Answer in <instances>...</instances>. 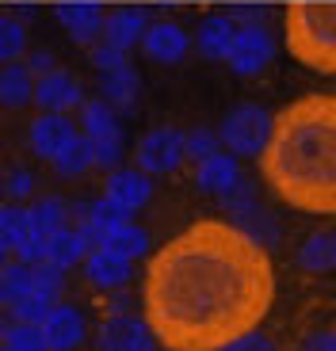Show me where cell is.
<instances>
[{
	"label": "cell",
	"instance_id": "obj_39",
	"mask_svg": "<svg viewBox=\"0 0 336 351\" xmlns=\"http://www.w3.org/2000/svg\"><path fill=\"white\" fill-rule=\"evenodd\" d=\"M8 252H12V248L4 245V241H0V267H4V263H8Z\"/></svg>",
	"mask_w": 336,
	"mask_h": 351
},
{
	"label": "cell",
	"instance_id": "obj_31",
	"mask_svg": "<svg viewBox=\"0 0 336 351\" xmlns=\"http://www.w3.org/2000/svg\"><path fill=\"white\" fill-rule=\"evenodd\" d=\"M0 343L8 351H50L46 348V336H43V325H8Z\"/></svg>",
	"mask_w": 336,
	"mask_h": 351
},
{
	"label": "cell",
	"instance_id": "obj_14",
	"mask_svg": "<svg viewBox=\"0 0 336 351\" xmlns=\"http://www.w3.org/2000/svg\"><path fill=\"white\" fill-rule=\"evenodd\" d=\"M142 50L157 65H176V62H184V53H187V35L176 23H153V27H145V35H142Z\"/></svg>",
	"mask_w": 336,
	"mask_h": 351
},
{
	"label": "cell",
	"instance_id": "obj_22",
	"mask_svg": "<svg viewBox=\"0 0 336 351\" xmlns=\"http://www.w3.org/2000/svg\"><path fill=\"white\" fill-rule=\"evenodd\" d=\"M145 245H149V233L142 226H134V221H119L115 229H107V241H104L107 252L123 256V260H138L145 252Z\"/></svg>",
	"mask_w": 336,
	"mask_h": 351
},
{
	"label": "cell",
	"instance_id": "obj_8",
	"mask_svg": "<svg viewBox=\"0 0 336 351\" xmlns=\"http://www.w3.org/2000/svg\"><path fill=\"white\" fill-rule=\"evenodd\" d=\"M27 141H31V153L43 160H53L58 153H65L77 141V126H73L69 114H58V111H43L31 123V134H27Z\"/></svg>",
	"mask_w": 336,
	"mask_h": 351
},
{
	"label": "cell",
	"instance_id": "obj_25",
	"mask_svg": "<svg viewBox=\"0 0 336 351\" xmlns=\"http://www.w3.org/2000/svg\"><path fill=\"white\" fill-rule=\"evenodd\" d=\"M31 237V214L19 206V202H12V206H0V241L16 252L23 241Z\"/></svg>",
	"mask_w": 336,
	"mask_h": 351
},
{
	"label": "cell",
	"instance_id": "obj_3",
	"mask_svg": "<svg viewBox=\"0 0 336 351\" xmlns=\"http://www.w3.org/2000/svg\"><path fill=\"white\" fill-rule=\"evenodd\" d=\"M283 43L294 62L336 77V0H298L283 16Z\"/></svg>",
	"mask_w": 336,
	"mask_h": 351
},
{
	"label": "cell",
	"instance_id": "obj_17",
	"mask_svg": "<svg viewBox=\"0 0 336 351\" xmlns=\"http://www.w3.org/2000/svg\"><path fill=\"white\" fill-rule=\"evenodd\" d=\"M241 180L237 172V157H230V153H211L206 160H199V172H195V184H199V191H211V195H226L233 184Z\"/></svg>",
	"mask_w": 336,
	"mask_h": 351
},
{
	"label": "cell",
	"instance_id": "obj_6",
	"mask_svg": "<svg viewBox=\"0 0 336 351\" xmlns=\"http://www.w3.org/2000/svg\"><path fill=\"white\" fill-rule=\"evenodd\" d=\"M58 23L65 27V35L77 46H96V38H104V4L96 0H65L53 8Z\"/></svg>",
	"mask_w": 336,
	"mask_h": 351
},
{
	"label": "cell",
	"instance_id": "obj_34",
	"mask_svg": "<svg viewBox=\"0 0 336 351\" xmlns=\"http://www.w3.org/2000/svg\"><path fill=\"white\" fill-rule=\"evenodd\" d=\"M0 187H4V195H8L12 202H19V199H27V195L35 191V176L27 172V168H8Z\"/></svg>",
	"mask_w": 336,
	"mask_h": 351
},
{
	"label": "cell",
	"instance_id": "obj_7",
	"mask_svg": "<svg viewBox=\"0 0 336 351\" xmlns=\"http://www.w3.org/2000/svg\"><path fill=\"white\" fill-rule=\"evenodd\" d=\"M272 53H275V46L264 27H237V38H233L230 53H226V62L241 77H256L260 69H267Z\"/></svg>",
	"mask_w": 336,
	"mask_h": 351
},
{
	"label": "cell",
	"instance_id": "obj_12",
	"mask_svg": "<svg viewBox=\"0 0 336 351\" xmlns=\"http://www.w3.org/2000/svg\"><path fill=\"white\" fill-rule=\"evenodd\" d=\"M43 336H46V348L50 351L80 348V340H84V313H80L77 306H62V302H58L43 321Z\"/></svg>",
	"mask_w": 336,
	"mask_h": 351
},
{
	"label": "cell",
	"instance_id": "obj_10",
	"mask_svg": "<svg viewBox=\"0 0 336 351\" xmlns=\"http://www.w3.org/2000/svg\"><path fill=\"white\" fill-rule=\"evenodd\" d=\"M153 195V184L149 176L142 172V168H115V172L107 176V187H104V199L111 202V206H119L123 214H134L142 210L145 202H149Z\"/></svg>",
	"mask_w": 336,
	"mask_h": 351
},
{
	"label": "cell",
	"instance_id": "obj_16",
	"mask_svg": "<svg viewBox=\"0 0 336 351\" xmlns=\"http://www.w3.org/2000/svg\"><path fill=\"white\" fill-rule=\"evenodd\" d=\"M142 35H145V12L142 8H119L104 19V43L123 50V53L142 43Z\"/></svg>",
	"mask_w": 336,
	"mask_h": 351
},
{
	"label": "cell",
	"instance_id": "obj_15",
	"mask_svg": "<svg viewBox=\"0 0 336 351\" xmlns=\"http://www.w3.org/2000/svg\"><path fill=\"white\" fill-rule=\"evenodd\" d=\"M99 92H104L99 99H107L115 111H130V107L138 104V96H142V77H138L134 65L99 73Z\"/></svg>",
	"mask_w": 336,
	"mask_h": 351
},
{
	"label": "cell",
	"instance_id": "obj_29",
	"mask_svg": "<svg viewBox=\"0 0 336 351\" xmlns=\"http://www.w3.org/2000/svg\"><path fill=\"white\" fill-rule=\"evenodd\" d=\"M62 290H65V275L62 267H53V263H35V282H31V294L43 298L46 306H58L62 302Z\"/></svg>",
	"mask_w": 336,
	"mask_h": 351
},
{
	"label": "cell",
	"instance_id": "obj_36",
	"mask_svg": "<svg viewBox=\"0 0 336 351\" xmlns=\"http://www.w3.org/2000/svg\"><path fill=\"white\" fill-rule=\"evenodd\" d=\"M218 351H275V343L267 340L264 332H256V328H252V332L237 336V340H230L226 348H218Z\"/></svg>",
	"mask_w": 336,
	"mask_h": 351
},
{
	"label": "cell",
	"instance_id": "obj_23",
	"mask_svg": "<svg viewBox=\"0 0 336 351\" xmlns=\"http://www.w3.org/2000/svg\"><path fill=\"white\" fill-rule=\"evenodd\" d=\"M31 226L38 229V233H58V229L69 226V206H65V199H58V195H46V199H35V206H31Z\"/></svg>",
	"mask_w": 336,
	"mask_h": 351
},
{
	"label": "cell",
	"instance_id": "obj_30",
	"mask_svg": "<svg viewBox=\"0 0 336 351\" xmlns=\"http://www.w3.org/2000/svg\"><path fill=\"white\" fill-rule=\"evenodd\" d=\"M88 145H92V157H96V165L115 172L119 160H123V126H115V130L88 138Z\"/></svg>",
	"mask_w": 336,
	"mask_h": 351
},
{
	"label": "cell",
	"instance_id": "obj_40",
	"mask_svg": "<svg viewBox=\"0 0 336 351\" xmlns=\"http://www.w3.org/2000/svg\"><path fill=\"white\" fill-rule=\"evenodd\" d=\"M4 328L8 325H4V306H0V340H4Z\"/></svg>",
	"mask_w": 336,
	"mask_h": 351
},
{
	"label": "cell",
	"instance_id": "obj_18",
	"mask_svg": "<svg viewBox=\"0 0 336 351\" xmlns=\"http://www.w3.org/2000/svg\"><path fill=\"white\" fill-rule=\"evenodd\" d=\"M0 104L12 107V111L35 104V73L23 62H8L0 69Z\"/></svg>",
	"mask_w": 336,
	"mask_h": 351
},
{
	"label": "cell",
	"instance_id": "obj_41",
	"mask_svg": "<svg viewBox=\"0 0 336 351\" xmlns=\"http://www.w3.org/2000/svg\"><path fill=\"white\" fill-rule=\"evenodd\" d=\"M0 351H8V348H4V343H0Z\"/></svg>",
	"mask_w": 336,
	"mask_h": 351
},
{
	"label": "cell",
	"instance_id": "obj_11",
	"mask_svg": "<svg viewBox=\"0 0 336 351\" xmlns=\"http://www.w3.org/2000/svg\"><path fill=\"white\" fill-rule=\"evenodd\" d=\"M35 104L38 111H73V107L84 104V92H80V80L65 69H53L46 77H35Z\"/></svg>",
	"mask_w": 336,
	"mask_h": 351
},
{
	"label": "cell",
	"instance_id": "obj_33",
	"mask_svg": "<svg viewBox=\"0 0 336 351\" xmlns=\"http://www.w3.org/2000/svg\"><path fill=\"white\" fill-rule=\"evenodd\" d=\"M50 309H53V306H46L43 298H35V294H27L23 302L8 306V313H12V325H43Z\"/></svg>",
	"mask_w": 336,
	"mask_h": 351
},
{
	"label": "cell",
	"instance_id": "obj_28",
	"mask_svg": "<svg viewBox=\"0 0 336 351\" xmlns=\"http://www.w3.org/2000/svg\"><path fill=\"white\" fill-rule=\"evenodd\" d=\"M80 126H84V138H96V134L115 130L119 126L115 107L107 104V99H88V104H80Z\"/></svg>",
	"mask_w": 336,
	"mask_h": 351
},
{
	"label": "cell",
	"instance_id": "obj_32",
	"mask_svg": "<svg viewBox=\"0 0 336 351\" xmlns=\"http://www.w3.org/2000/svg\"><path fill=\"white\" fill-rule=\"evenodd\" d=\"M221 149V138L214 130H206V126H199V130H187L184 134V153L199 165V160H206L211 153Z\"/></svg>",
	"mask_w": 336,
	"mask_h": 351
},
{
	"label": "cell",
	"instance_id": "obj_20",
	"mask_svg": "<svg viewBox=\"0 0 336 351\" xmlns=\"http://www.w3.org/2000/svg\"><path fill=\"white\" fill-rule=\"evenodd\" d=\"M233 38H237V23L230 19V12H226V16L203 19V27H199V50H203L206 58H221V62H226Z\"/></svg>",
	"mask_w": 336,
	"mask_h": 351
},
{
	"label": "cell",
	"instance_id": "obj_5",
	"mask_svg": "<svg viewBox=\"0 0 336 351\" xmlns=\"http://www.w3.org/2000/svg\"><path fill=\"white\" fill-rule=\"evenodd\" d=\"M184 130H176V126H157V130H149L142 141H138V149H134V160H138V168H142L145 176H168L176 172L180 165H184Z\"/></svg>",
	"mask_w": 336,
	"mask_h": 351
},
{
	"label": "cell",
	"instance_id": "obj_38",
	"mask_svg": "<svg viewBox=\"0 0 336 351\" xmlns=\"http://www.w3.org/2000/svg\"><path fill=\"white\" fill-rule=\"evenodd\" d=\"M302 351H336V332H313Z\"/></svg>",
	"mask_w": 336,
	"mask_h": 351
},
{
	"label": "cell",
	"instance_id": "obj_35",
	"mask_svg": "<svg viewBox=\"0 0 336 351\" xmlns=\"http://www.w3.org/2000/svg\"><path fill=\"white\" fill-rule=\"evenodd\" d=\"M88 62L96 65L99 73H111V69H123V65H130L123 50H115V46H107V43H96V46H92V50H88Z\"/></svg>",
	"mask_w": 336,
	"mask_h": 351
},
{
	"label": "cell",
	"instance_id": "obj_4",
	"mask_svg": "<svg viewBox=\"0 0 336 351\" xmlns=\"http://www.w3.org/2000/svg\"><path fill=\"white\" fill-rule=\"evenodd\" d=\"M272 123H275V114L267 111V107L241 104L221 119L218 138L233 157H260L264 145H267V138H272Z\"/></svg>",
	"mask_w": 336,
	"mask_h": 351
},
{
	"label": "cell",
	"instance_id": "obj_37",
	"mask_svg": "<svg viewBox=\"0 0 336 351\" xmlns=\"http://www.w3.org/2000/svg\"><path fill=\"white\" fill-rule=\"evenodd\" d=\"M23 65H27L31 73H35V77H46V73L58 69V58H53V50H31Z\"/></svg>",
	"mask_w": 336,
	"mask_h": 351
},
{
	"label": "cell",
	"instance_id": "obj_1",
	"mask_svg": "<svg viewBox=\"0 0 336 351\" xmlns=\"http://www.w3.org/2000/svg\"><path fill=\"white\" fill-rule=\"evenodd\" d=\"M275 302L264 245L226 218H203L168 241L145 267V325L165 351H218L260 328Z\"/></svg>",
	"mask_w": 336,
	"mask_h": 351
},
{
	"label": "cell",
	"instance_id": "obj_26",
	"mask_svg": "<svg viewBox=\"0 0 336 351\" xmlns=\"http://www.w3.org/2000/svg\"><path fill=\"white\" fill-rule=\"evenodd\" d=\"M302 267H310V271H328V267H336V233H313V237L302 245Z\"/></svg>",
	"mask_w": 336,
	"mask_h": 351
},
{
	"label": "cell",
	"instance_id": "obj_21",
	"mask_svg": "<svg viewBox=\"0 0 336 351\" xmlns=\"http://www.w3.org/2000/svg\"><path fill=\"white\" fill-rule=\"evenodd\" d=\"M31 282H35V263H4L0 267V306H16L31 294Z\"/></svg>",
	"mask_w": 336,
	"mask_h": 351
},
{
	"label": "cell",
	"instance_id": "obj_9",
	"mask_svg": "<svg viewBox=\"0 0 336 351\" xmlns=\"http://www.w3.org/2000/svg\"><path fill=\"white\" fill-rule=\"evenodd\" d=\"M157 336L145 321L130 313H115L111 321L99 325V351H153Z\"/></svg>",
	"mask_w": 336,
	"mask_h": 351
},
{
	"label": "cell",
	"instance_id": "obj_19",
	"mask_svg": "<svg viewBox=\"0 0 336 351\" xmlns=\"http://www.w3.org/2000/svg\"><path fill=\"white\" fill-rule=\"evenodd\" d=\"M84 256H88V245H84V237H80V229L65 226V229H58V233L46 237V263L62 267V271L77 267Z\"/></svg>",
	"mask_w": 336,
	"mask_h": 351
},
{
	"label": "cell",
	"instance_id": "obj_24",
	"mask_svg": "<svg viewBox=\"0 0 336 351\" xmlns=\"http://www.w3.org/2000/svg\"><path fill=\"white\" fill-rule=\"evenodd\" d=\"M50 165H53V172H58V176H69V180H73V176H84L92 165H96L88 138H84V134H77V141H73V145H69L65 153H58V157H53Z\"/></svg>",
	"mask_w": 336,
	"mask_h": 351
},
{
	"label": "cell",
	"instance_id": "obj_13",
	"mask_svg": "<svg viewBox=\"0 0 336 351\" xmlns=\"http://www.w3.org/2000/svg\"><path fill=\"white\" fill-rule=\"evenodd\" d=\"M84 275H88V282L96 290H123L126 282H130V260H123V256L107 252V248H92L88 256H84Z\"/></svg>",
	"mask_w": 336,
	"mask_h": 351
},
{
	"label": "cell",
	"instance_id": "obj_27",
	"mask_svg": "<svg viewBox=\"0 0 336 351\" xmlns=\"http://www.w3.org/2000/svg\"><path fill=\"white\" fill-rule=\"evenodd\" d=\"M27 53V27L16 16H4L0 12V62H19Z\"/></svg>",
	"mask_w": 336,
	"mask_h": 351
},
{
	"label": "cell",
	"instance_id": "obj_2",
	"mask_svg": "<svg viewBox=\"0 0 336 351\" xmlns=\"http://www.w3.org/2000/svg\"><path fill=\"white\" fill-rule=\"evenodd\" d=\"M260 172L287 206L336 214V96L313 92L275 114Z\"/></svg>",
	"mask_w": 336,
	"mask_h": 351
}]
</instances>
